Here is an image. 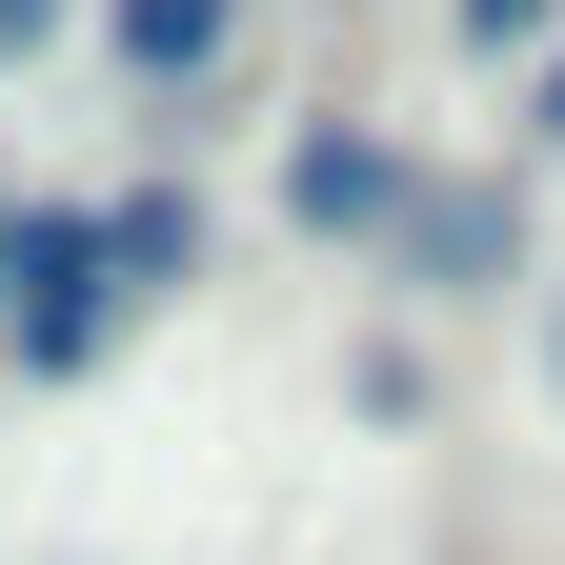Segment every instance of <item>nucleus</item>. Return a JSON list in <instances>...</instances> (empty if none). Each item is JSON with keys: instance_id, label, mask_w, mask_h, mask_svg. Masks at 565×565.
I'll return each mask as SVG.
<instances>
[{"instance_id": "obj_1", "label": "nucleus", "mask_w": 565, "mask_h": 565, "mask_svg": "<svg viewBox=\"0 0 565 565\" xmlns=\"http://www.w3.org/2000/svg\"><path fill=\"white\" fill-rule=\"evenodd\" d=\"M182 263H202L182 202H0V343H21V364H82V343L121 303H162Z\"/></svg>"}, {"instance_id": "obj_2", "label": "nucleus", "mask_w": 565, "mask_h": 565, "mask_svg": "<svg viewBox=\"0 0 565 565\" xmlns=\"http://www.w3.org/2000/svg\"><path fill=\"white\" fill-rule=\"evenodd\" d=\"M282 202L343 243V223H404V162H384V141H303V162H282Z\"/></svg>"}, {"instance_id": "obj_3", "label": "nucleus", "mask_w": 565, "mask_h": 565, "mask_svg": "<svg viewBox=\"0 0 565 565\" xmlns=\"http://www.w3.org/2000/svg\"><path fill=\"white\" fill-rule=\"evenodd\" d=\"M243 41V0H121V82H202Z\"/></svg>"}, {"instance_id": "obj_4", "label": "nucleus", "mask_w": 565, "mask_h": 565, "mask_svg": "<svg viewBox=\"0 0 565 565\" xmlns=\"http://www.w3.org/2000/svg\"><path fill=\"white\" fill-rule=\"evenodd\" d=\"M525 21H545V0H465V41H525Z\"/></svg>"}, {"instance_id": "obj_5", "label": "nucleus", "mask_w": 565, "mask_h": 565, "mask_svg": "<svg viewBox=\"0 0 565 565\" xmlns=\"http://www.w3.org/2000/svg\"><path fill=\"white\" fill-rule=\"evenodd\" d=\"M41 21H61V0H0V41H41Z\"/></svg>"}, {"instance_id": "obj_6", "label": "nucleus", "mask_w": 565, "mask_h": 565, "mask_svg": "<svg viewBox=\"0 0 565 565\" xmlns=\"http://www.w3.org/2000/svg\"><path fill=\"white\" fill-rule=\"evenodd\" d=\"M545 141H565V61H545Z\"/></svg>"}]
</instances>
